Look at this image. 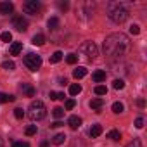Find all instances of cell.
Returning <instances> with one entry per match:
<instances>
[{
	"label": "cell",
	"mask_w": 147,
	"mask_h": 147,
	"mask_svg": "<svg viewBox=\"0 0 147 147\" xmlns=\"http://www.w3.org/2000/svg\"><path fill=\"white\" fill-rule=\"evenodd\" d=\"M130 38L125 33H111L104 40V54L111 57H121L130 50Z\"/></svg>",
	"instance_id": "1"
},
{
	"label": "cell",
	"mask_w": 147,
	"mask_h": 147,
	"mask_svg": "<svg viewBox=\"0 0 147 147\" xmlns=\"http://www.w3.org/2000/svg\"><path fill=\"white\" fill-rule=\"evenodd\" d=\"M107 16H109L111 21L121 24V23H125V21L128 19L130 11H128V7H126L123 2H111L109 7H107Z\"/></svg>",
	"instance_id": "2"
},
{
	"label": "cell",
	"mask_w": 147,
	"mask_h": 147,
	"mask_svg": "<svg viewBox=\"0 0 147 147\" xmlns=\"http://www.w3.org/2000/svg\"><path fill=\"white\" fill-rule=\"evenodd\" d=\"M28 116L33 119V121H40L47 116V109H45V104L42 100H33L28 107Z\"/></svg>",
	"instance_id": "3"
},
{
	"label": "cell",
	"mask_w": 147,
	"mask_h": 147,
	"mask_svg": "<svg viewBox=\"0 0 147 147\" xmlns=\"http://www.w3.org/2000/svg\"><path fill=\"white\" fill-rule=\"evenodd\" d=\"M23 62H24V66H26L30 71H38V69L42 67V57H40L38 54H35V52L26 54L24 59H23Z\"/></svg>",
	"instance_id": "4"
},
{
	"label": "cell",
	"mask_w": 147,
	"mask_h": 147,
	"mask_svg": "<svg viewBox=\"0 0 147 147\" xmlns=\"http://www.w3.org/2000/svg\"><path fill=\"white\" fill-rule=\"evenodd\" d=\"M80 52L85 54L88 59H95V57L99 55V49H97V45H95L94 42H85V43H82Z\"/></svg>",
	"instance_id": "5"
},
{
	"label": "cell",
	"mask_w": 147,
	"mask_h": 147,
	"mask_svg": "<svg viewBox=\"0 0 147 147\" xmlns=\"http://www.w3.org/2000/svg\"><path fill=\"white\" fill-rule=\"evenodd\" d=\"M23 11L26 14H31V16L36 14L40 11V2H36V0H28V2L23 4Z\"/></svg>",
	"instance_id": "6"
},
{
	"label": "cell",
	"mask_w": 147,
	"mask_h": 147,
	"mask_svg": "<svg viewBox=\"0 0 147 147\" xmlns=\"http://www.w3.org/2000/svg\"><path fill=\"white\" fill-rule=\"evenodd\" d=\"M12 26H14L18 31H26V30H28V21H26L23 16H14V18H12Z\"/></svg>",
	"instance_id": "7"
},
{
	"label": "cell",
	"mask_w": 147,
	"mask_h": 147,
	"mask_svg": "<svg viewBox=\"0 0 147 147\" xmlns=\"http://www.w3.org/2000/svg\"><path fill=\"white\" fill-rule=\"evenodd\" d=\"M67 125H69L71 130H78V128L82 126V118H78V116H71V118L67 119Z\"/></svg>",
	"instance_id": "8"
},
{
	"label": "cell",
	"mask_w": 147,
	"mask_h": 147,
	"mask_svg": "<svg viewBox=\"0 0 147 147\" xmlns=\"http://www.w3.org/2000/svg\"><path fill=\"white\" fill-rule=\"evenodd\" d=\"M12 11H14V5H12L11 2H0V14L7 16V14H11Z\"/></svg>",
	"instance_id": "9"
},
{
	"label": "cell",
	"mask_w": 147,
	"mask_h": 147,
	"mask_svg": "<svg viewBox=\"0 0 147 147\" xmlns=\"http://www.w3.org/2000/svg\"><path fill=\"white\" fill-rule=\"evenodd\" d=\"M92 80H94L95 83H100V82H104V80H106V71H102V69H97V71H94Z\"/></svg>",
	"instance_id": "10"
},
{
	"label": "cell",
	"mask_w": 147,
	"mask_h": 147,
	"mask_svg": "<svg viewBox=\"0 0 147 147\" xmlns=\"http://www.w3.org/2000/svg\"><path fill=\"white\" fill-rule=\"evenodd\" d=\"M19 88H21V92H23L26 97H33V95H35V88H33L31 85H28V83H23Z\"/></svg>",
	"instance_id": "11"
},
{
	"label": "cell",
	"mask_w": 147,
	"mask_h": 147,
	"mask_svg": "<svg viewBox=\"0 0 147 147\" xmlns=\"http://www.w3.org/2000/svg\"><path fill=\"white\" fill-rule=\"evenodd\" d=\"M87 75V67H83V66H78L75 71H73V76H75L76 80H80V78H83Z\"/></svg>",
	"instance_id": "12"
},
{
	"label": "cell",
	"mask_w": 147,
	"mask_h": 147,
	"mask_svg": "<svg viewBox=\"0 0 147 147\" xmlns=\"http://www.w3.org/2000/svg\"><path fill=\"white\" fill-rule=\"evenodd\" d=\"M21 50H23V43L21 42H14L11 45V55H19Z\"/></svg>",
	"instance_id": "13"
},
{
	"label": "cell",
	"mask_w": 147,
	"mask_h": 147,
	"mask_svg": "<svg viewBox=\"0 0 147 147\" xmlns=\"http://www.w3.org/2000/svg\"><path fill=\"white\" fill-rule=\"evenodd\" d=\"M102 106H104V100L102 99H92L90 100V107L94 111H97V113H99V109H102Z\"/></svg>",
	"instance_id": "14"
},
{
	"label": "cell",
	"mask_w": 147,
	"mask_h": 147,
	"mask_svg": "<svg viewBox=\"0 0 147 147\" xmlns=\"http://www.w3.org/2000/svg\"><path fill=\"white\" fill-rule=\"evenodd\" d=\"M102 135V126L100 125H94L92 128H90V137L92 138H97V137H100Z\"/></svg>",
	"instance_id": "15"
},
{
	"label": "cell",
	"mask_w": 147,
	"mask_h": 147,
	"mask_svg": "<svg viewBox=\"0 0 147 147\" xmlns=\"http://www.w3.org/2000/svg\"><path fill=\"white\" fill-rule=\"evenodd\" d=\"M31 43H33V45H38V47H42V45L45 43V36H43L42 33H38V35H35V36H33Z\"/></svg>",
	"instance_id": "16"
},
{
	"label": "cell",
	"mask_w": 147,
	"mask_h": 147,
	"mask_svg": "<svg viewBox=\"0 0 147 147\" xmlns=\"http://www.w3.org/2000/svg\"><path fill=\"white\" fill-rule=\"evenodd\" d=\"M64 140H66V135L64 133H57V135H54L52 144L54 145H61V144H64Z\"/></svg>",
	"instance_id": "17"
},
{
	"label": "cell",
	"mask_w": 147,
	"mask_h": 147,
	"mask_svg": "<svg viewBox=\"0 0 147 147\" xmlns=\"http://www.w3.org/2000/svg\"><path fill=\"white\" fill-rule=\"evenodd\" d=\"M16 97L14 95H9V94H0V104H4V102H14Z\"/></svg>",
	"instance_id": "18"
},
{
	"label": "cell",
	"mask_w": 147,
	"mask_h": 147,
	"mask_svg": "<svg viewBox=\"0 0 147 147\" xmlns=\"http://www.w3.org/2000/svg\"><path fill=\"white\" fill-rule=\"evenodd\" d=\"M47 26H49V30H57V26H59V19H57V18H50L49 23H47Z\"/></svg>",
	"instance_id": "19"
},
{
	"label": "cell",
	"mask_w": 147,
	"mask_h": 147,
	"mask_svg": "<svg viewBox=\"0 0 147 147\" xmlns=\"http://www.w3.org/2000/svg\"><path fill=\"white\" fill-rule=\"evenodd\" d=\"M80 92H82V87H80L78 83H75V85L69 87V94H71V95H78Z\"/></svg>",
	"instance_id": "20"
},
{
	"label": "cell",
	"mask_w": 147,
	"mask_h": 147,
	"mask_svg": "<svg viewBox=\"0 0 147 147\" xmlns=\"http://www.w3.org/2000/svg\"><path fill=\"white\" fill-rule=\"evenodd\" d=\"M61 59H62V52H61V50H57V52H54V54H52L50 62H52V64H55V62H59Z\"/></svg>",
	"instance_id": "21"
},
{
	"label": "cell",
	"mask_w": 147,
	"mask_h": 147,
	"mask_svg": "<svg viewBox=\"0 0 147 147\" xmlns=\"http://www.w3.org/2000/svg\"><path fill=\"white\" fill-rule=\"evenodd\" d=\"M123 109H125V107H123L121 102H114V104H113V113H114V114H121Z\"/></svg>",
	"instance_id": "22"
},
{
	"label": "cell",
	"mask_w": 147,
	"mask_h": 147,
	"mask_svg": "<svg viewBox=\"0 0 147 147\" xmlns=\"http://www.w3.org/2000/svg\"><path fill=\"white\" fill-rule=\"evenodd\" d=\"M107 138H111V140H119V138H121V133H119L118 130H111V131L107 133Z\"/></svg>",
	"instance_id": "23"
},
{
	"label": "cell",
	"mask_w": 147,
	"mask_h": 147,
	"mask_svg": "<svg viewBox=\"0 0 147 147\" xmlns=\"http://www.w3.org/2000/svg\"><path fill=\"white\" fill-rule=\"evenodd\" d=\"M66 61H67V64H76V61H78V55H76V54H67Z\"/></svg>",
	"instance_id": "24"
},
{
	"label": "cell",
	"mask_w": 147,
	"mask_h": 147,
	"mask_svg": "<svg viewBox=\"0 0 147 147\" xmlns=\"http://www.w3.org/2000/svg\"><path fill=\"white\" fill-rule=\"evenodd\" d=\"M95 94H97V95H106V94H107V88H106L104 85H97V87H95Z\"/></svg>",
	"instance_id": "25"
},
{
	"label": "cell",
	"mask_w": 147,
	"mask_h": 147,
	"mask_svg": "<svg viewBox=\"0 0 147 147\" xmlns=\"http://www.w3.org/2000/svg\"><path fill=\"white\" fill-rule=\"evenodd\" d=\"M0 38H2V42H7L9 43L12 40V35H11V31H4L2 35H0Z\"/></svg>",
	"instance_id": "26"
},
{
	"label": "cell",
	"mask_w": 147,
	"mask_h": 147,
	"mask_svg": "<svg viewBox=\"0 0 147 147\" xmlns=\"http://www.w3.org/2000/svg\"><path fill=\"white\" fill-rule=\"evenodd\" d=\"M2 67H4V69H7V71H12V69L16 67V64H14L12 61H5V62L2 64Z\"/></svg>",
	"instance_id": "27"
},
{
	"label": "cell",
	"mask_w": 147,
	"mask_h": 147,
	"mask_svg": "<svg viewBox=\"0 0 147 147\" xmlns=\"http://www.w3.org/2000/svg\"><path fill=\"white\" fill-rule=\"evenodd\" d=\"M50 99H54V100H62V99H64V94H61V92H50Z\"/></svg>",
	"instance_id": "28"
},
{
	"label": "cell",
	"mask_w": 147,
	"mask_h": 147,
	"mask_svg": "<svg viewBox=\"0 0 147 147\" xmlns=\"http://www.w3.org/2000/svg\"><path fill=\"white\" fill-rule=\"evenodd\" d=\"M35 133H36V125L26 126V135H28V137H31V135H35Z\"/></svg>",
	"instance_id": "29"
},
{
	"label": "cell",
	"mask_w": 147,
	"mask_h": 147,
	"mask_svg": "<svg viewBox=\"0 0 147 147\" xmlns=\"http://www.w3.org/2000/svg\"><path fill=\"white\" fill-rule=\"evenodd\" d=\"M113 87H114L116 90H121V88L125 87V82H123V80H114V82H113Z\"/></svg>",
	"instance_id": "30"
},
{
	"label": "cell",
	"mask_w": 147,
	"mask_h": 147,
	"mask_svg": "<svg viewBox=\"0 0 147 147\" xmlns=\"http://www.w3.org/2000/svg\"><path fill=\"white\" fill-rule=\"evenodd\" d=\"M54 116H55L57 119H61V118L64 116V109H62V107H55V109H54Z\"/></svg>",
	"instance_id": "31"
},
{
	"label": "cell",
	"mask_w": 147,
	"mask_h": 147,
	"mask_svg": "<svg viewBox=\"0 0 147 147\" xmlns=\"http://www.w3.org/2000/svg\"><path fill=\"white\" fill-rule=\"evenodd\" d=\"M14 116H16L18 119H23V118H24V111H23L21 107H16V109H14Z\"/></svg>",
	"instance_id": "32"
},
{
	"label": "cell",
	"mask_w": 147,
	"mask_h": 147,
	"mask_svg": "<svg viewBox=\"0 0 147 147\" xmlns=\"http://www.w3.org/2000/svg\"><path fill=\"white\" fill-rule=\"evenodd\" d=\"M64 106H66V109L69 111V109H73V107H75V106H76V102H75V99H67Z\"/></svg>",
	"instance_id": "33"
},
{
	"label": "cell",
	"mask_w": 147,
	"mask_h": 147,
	"mask_svg": "<svg viewBox=\"0 0 147 147\" xmlns=\"http://www.w3.org/2000/svg\"><path fill=\"white\" fill-rule=\"evenodd\" d=\"M135 128H138V130L144 128V118H142V116H138V118L135 119Z\"/></svg>",
	"instance_id": "34"
},
{
	"label": "cell",
	"mask_w": 147,
	"mask_h": 147,
	"mask_svg": "<svg viewBox=\"0 0 147 147\" xmlns=\"http://www.w3.org/2000/svg\"><path fill=\"white\" fill-rule=\"evenodd\" d=\"M130 33H131V35H138V33H140V28H138L137 24H131V26H130Z\"/></svg>",
	"instance_id": "35"
},
{
	"label": "cell",
	"mask_w": 147,
	"mask_h": 147,
	"mask_svg": "<svg viewBox=\"0 0 147 147\" xmlns=\"http://www.w3.org/2000/svg\"><path fill=\"white\" fill-rule=\"evenodd\" d=\"M126 147H142V144H140V140H138V138H135V140H131Z\"/></svg>",
	"instance_id": "36"
},
{
	"label": "cell",
	"mask_w": 147,
	"mask_h": 147,
	"mask_svg": "<svg viewBox=\"0 0 147 147\" xmlns=\"http://www.w3.org/2000/svg\"><path fill=\"white\" fill-rule=\"evenodd\" d=\"M12 147H30V144L28 142H14Z\"/></svg>",
	"instance_id": "37"
},
{
	"label": "cell",
	"mask_w": 147,
	"mask_h": 147,
	"mask_svg": "<svg viewBox=\"0 0 147 147\" xmlns=\"http://www.w3.org/2000/svg\"><path fill=\"white\" fill-rule=\"evenodd\" d=\"M137 106H138V107H144V106H145V100H144V99H138V100H137Z\"/></svg>",
	"instance_id": "38"
},
{
	"label": "cell",
	"mask_w": 147,
	"mask_h": 147,
	"mask_svg": "<svg viewBox=\"0 0 147 147\" xmlns=\"http://www.w3.org/2000/svg\"><path fill=\"white\" fill-rule=\"evenodd\" d=\"M59 126H62V123H61V121H55V123H52V128H59Z\"/></svg>",
	"instance_id": "39"
},
{
	"label": "cell",
	"mask_w": 147,
	"mask_h": 147,
	"mask_svg": "<svg viewBox=\"0 0 147 147\" xmlns=\"http://www.w3.org/2000/svg\"><path fill=\"white\" fill-rule=\"evenodd\" d=\"M59 7H61V9H62V11H66V9H67V4H66V2H64V4H62V2H61V4H59Z\"/></svg>",
	"instance_id": "40"
},
{
	"label": "cell",
	"mask_w": 147,
	"mask_h": 147,
	"mask_svg": "<svg viewBox=\"0 0 147 147\" xmlns=\"http://www.w3.org/2000/svg\"><path fill=\"white\" fill-rule=\"evenodd\" d=\"M40 147H50V144H49V142H42Z\"/></svg>",
	"instance_id": "41"
},
{
	"label": "cell",
	"mask_w": 147,
	"mask_h": 147,
	"mask_svg": "<svg viewBox=\"0 0 147 147\" xmlns=\"http://www.w3.org/2000/svg\"><path fill=\"white\" fill-rule=\"evenodd\" d=\"M0 147H4V142H2V138H0Z\"/></svg>",
	"instance_id": "42"
}]
</instances>
